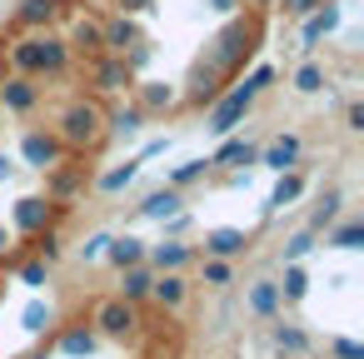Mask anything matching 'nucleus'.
<instances>
[{
  "label": "nucleus",
  "mask_w": 364,
  "mask_h": 359,
  "mask_svg": "<svg viewBox=\"0 0 364 359\" xmlns=\"http://www.w3.org/2000/svg\"><path fill=\"white\" fill-rule=\"evenodd\" d=\"M70 65V45L50 31H31L26 41L11 45V70L16 75H60Z\"/></svg>",
  "instance_id": "f257e3e1"
},
{
  "label": "nucleus",
  "mask_w": 364,
  "mask_h": 359,
  "mask_svg": "<svg viewBox=\"0 0 364 359\" xmlns=\"http://www.w3.org/2000/svg\"><path fill=\"white\" fill-rule=\"evenodd\" d=\"M255 41H259V31H255V21L235 11V16L225 21V31L215 36V45H210V65H215L220 75H235V70H240V65H245V60H250V55L259 50Z\"/></svg>",
  "instance_id": "f03ea898"
},
{
  "label": "nucleus",
  "mask_w": 364,
  "mask_h": 359,
  "mask_svg": "<svg viewBox=\"0 0 364 359\" xmlns=\"http://www.w3.org/2000/svg\"><path fill=\"white\" fill-rule=\"evenodd\" d=\"M55 135H60L65 150H90V145H100V135H105V115H100V105L85 100V95H75V100L60 110Z\"/></svg>",
  "instance_id": "7ed1b4c3"
},
{
  "label": "nucleus",
  "mask_w": 364,
  "mask_h": 359,
  "mask_svg": "<svg viewBox=\"0 0 364 359\" xmlns=\"http://www.w3.org/2000/svg\"><path fill=\"white\" fill-rule=\"evenodd\" d=\"M255 100H259V95H255V90H250L245 80H240V85H230V90H220V95H215V100L205 105V130H210L215 140L235 135V130L245 125V115L255 110Z\"/></svg>",
  "instance_id": "20e7f679"
},
{
  "label": "nucleus",
  "mask_w": 364,
  "mask_h": 359,
  "mask_svg": "<svg viewBox=\"0 0 364 359\" xmlns=\"http://www.w3.org/2000/svg\"><path fill=\"white\" fill-rule=\"evenodd\" d=\"M55 225V200L50 195H21L16 205H11V230L16 235H41V230H50Z\"/></svg>",
  "instance_id": "39448f33"
},
{
  "label": "nucleus",
  "mask_w": 364,
  "mask_h": 359,
  "mask_svg": "<svg viewBox=\"0 0 364 359\" xmlns=\"http://www.w3.org/2000/svg\"><path fill=\"white\" fill-rule=\"evenodd\" d=\"M90 80H95V90H100V95H120V90H130V85H135V70H130L120 55L100 50V55H90Z\"/></svg>",
  "instance_id": "423d86ee"
},
{
  "label": "nucleus",
  "mask_w": 364,
  "mask_h": 359,
  "mask_svg": "<svg viewBox=\"0 0 364 359\" xmlns=\"http://www.w3.org/2000/svg\"><path fill=\"white\" fill-rule=\"evenodd\" d=\"M21 160H26L31 170H50V165L65 160V145H60L55 130H26V135H21Z\"/></svg>",
  "instance_id": "0eeeda50"
},
{
  "label": "nucleus",
  "mask_w": 364,
  "mask_h": 359,
  "mask_svg": "<svg viewBox=\"0 0 364 359\" xmlns=\"http://www.w3.org/2000/svg\"><path fill=\"white\" fill-rule=\"evenodd\" d=\"M90 329H95V334H110V339H125V334L135 329V304H125L120 294L100 299V304H95V319H90Z\"/></svg>",
  "instance_id": "6e6552de"
},
{
  "label": "nucleus",
  "mask_w": 364,
  "mask_h": 359,
  "mask_svg": "<svg viewBox=\"0 0 364 359\" xmlns=\"http://www.w3.org/2000/svg\"><path fill=\"white\" fill-rule=\"evenodd\" d=\"M41 105V85H36V75H6L0 80V110L6 115H31Z\"/></svg>",
  "instance_id": "1a4fd4ad"
},
{
  "label": "nucleus",
  "mask_w": 364,
  "mask_h": 359,
  "mask_svg": "<svg viewBox=\"0 0 364 359\" xmlns=\"http://www.w3.org/2000/svg\"><path fill=\"white\" fill-rule=\"evenodd\" d=\"M250 250V230H240V225H215V230H205V245H200V254H210V259H240Z\"/></svg>",
  "instance_id": "9d476101"
},
{
  "label": "nucleus",
  "mask_w": 364,
  "mask_h": 359,
  "mask_svg": "<svg viewBox=\"0 0 364 359\" xmlns=\"http://www.w3.org/2000/svg\"><path fill=\"white\" fill-rule=\"evenodd\" d=\"M250 165H259V145L245 135H225L220 150L210 155V170H250Z\"/></svg>",
  "instance_id": "9b49d317"
},
{
  "label": "nucleus",
  "mask_w": 364,
  "mask_h": 359,
  "mask_svg": "<svg viewBox=\"0 0 364 359\" xmlns=\"http://www.w3.org/2000/svg\"><path fill=\"white\" fill-rule=\"evenodd\" d=\"M195 259V245H185V240H160V245H145V264L155 269V274H165V269H175V274H185V264Z\"/></svg>",
  "instance_id": "f8f14e48"
},
{
  "label": "nucleus",
  "mask_w": 364,
  "mask_h": 359,
  "mask_svg": "<svg viewBox=\"0 0 364 359\" xmlns=\"http://www.w3.org/2000/svg\"><path fill=\"white\" fill-rule=\"evenodd\" d=\"M299 135H274L269 145H259V165L264 170H274V175H284V170H299Z\"/></svg>",
  "instance_id": "ddd939ff"
},
{
  "label": "nucleus",
  "mask_w": 364,
  "mask_h": 359,
  "mask_svg": "<svg viewBox=\"0 0 364 359\" xmlns=\"http://www.w3.org/2000/svg\"><path fill=\"white\" fill-rule=\"evenodd\" d=\"M185 210V190H175V185H160V190H150L145 200H140V220H175Z\"/></svg>",
  "instance_id": "4468645a"
},
{
  "label": "nucleus",
  "mask_w": 364,
  "mask_h": 359,
  "mask_svg": "<svg viewBox=\"0 0 364 359\" xmlns=\"http://www.w3.org/2000/svg\"><path fill=\"white\" fill-rule=\"evenodd\" d=\"M299 21H304V50H314L324 36L339 31V6H334V0H324V6H314V11L299 16Z\"/></svg>",
  "instance_id": "2eb2a0df"
},
{
  "label": "nucleus",
  "mask_w": 364,
  "mask_h": 359,
  "mask_svg": "<svg viewBox=\"0 0 364 359\" xmlns=\"http://www.w3.org/2000/svg\"><path fill=\"white\" fill-rule=\"evenodd\" d=\"M150 284H155V269L140 259V264H125V269H120V289H115V294H120L125 304H145V299H150Z\"/></svg>",
  "instance_id": "dca6fc26"
},
{
  "label": "nucleus",
  "mask_w": 364,
  "mask_h": 359,
  "mask_svg": "<svg viewBox=\"0 0 364 359\" xmlns=\"http://www.w3.org/2000/svg\"><path fill=\"white\" fill-rule=\"evenodd\" d=\"M130 90H135V105H140L145 115H160V110H170V105L180 100L170 80H140V85H130Z\"/></svg>",
  "instance_id": "f3484780"
},
{
  "label": "nucleus",
  "mask_w": 364,
  "mask_h": 359,
  "mask_svg": "<svg viewBox=\"0 0 364 359\" xmlns=\"http://www.w3.org/2000/svg\"><path fill=\"white\" fill-rule=\"evenodd\" d=\"M245 304H250V314H259V319H274V314L284 309V299H279V284H274V279H250Z\"/></svg>",
  "instance_id": "a211bd4d"
},
{
  "label": "nucleus",
  "mask_w": 364,
  "mask_h": 359,
  "mask_svg": "<svg viewBox=\"0 0 364 359\" xmlns=\"http://www.w3.org/2000/svg\"><path fill=\"white\" fill-rule=\"evenodd\" d=\"M55 349H60L65 359H90V354L100 349V334H95L90 324H75V329H60Z\"/></svg>",
  "instance_id": "6ab92c4d"
},
{
  "label": "nucleus",
  "mask_w": 364,
  "mask_h": 359,
  "mask_svg": "<svg viewBox=\"0 0 364 359\" xmlns=\"http://www.w3.org/2000/svg\"><path fill=\"white\" fill-rule=\"evenodd\" d=\"M46 175H50V185H46L50 200H70V195L85 185V165H65V160H60V165H50Z\"/></svg>",
  "instance_id": "aec40b11"
},
{
  "label": "nucleus",
  "mask_w": 364,
  "mask_h": 359,
  "mask_svg": "<svg viewBox=\"0 0 364 359\" xmlns=\"http://www.w3.org/2000/svg\"><path fill=\"white\" fill-rule=\"evenodd\" d=\"M324 245L329 250H364V220L359 215H344L324 230Z\"/></svg>",
  "instance_id": "412c9836"
},
{
  "label": "nucleus",
  "mask_w": 364,
  "mask_h": 359,
  "mask_svg": "<svg viewBox=\"0 0 364 359\" xmlns=\"http://www.w3.org/2000/svg\"><path fill=\"white\" fill-rule=\"evenodd\" d=\"M185 294H190V279H185V274H175V269L155 274V284H150V299H155V304H165V309H180V304H185Z\"/></svg>",
  "instance_id": "4be33fe9"
},
{
  "label": "nucleus",
  "mask_w": 364,
  "mask_h": 359,
  "mask_svg": "<svg viewBox=\"0 0 364 359\" xmlns=\"http://www.w3.org/2000/svg\"><path fill=\"white\" fill-rule=\"evenodd\" d=\"M55 16H60V0H21L16 6V26L26 31H46Z\"/></svg>",
  "instance_id": "5701e85b"
},
{
  "label": "nucleus",
  "mask_w": 364,
  "mask_h": 359,
  "mask_svg": "<svg viewBox=\"0 0 364 359\" xmlns=\"http://www.w3.org/2000/svg\"><path fill=\"white\" fill-rule=\"evenodd\" d=\"M140 165H145L140 155H130V160L110 165V170L95 180V190H100V195H120V190H130V185H135V175H140Z\"/></svg>",
  "instance_id": "b1692460"
},
{
  "label": "nucleus",
  "mask_w": 364,
  "mask_h": 359,
  "mask_svg": "<svg viewBox=\"0 0 364 359\" xmlns=\"http://www.w3.org/2000/svg\"><path fill=\"white\" fill-rule=\"evenodd\" d=\"M299 195H304V175H299V170H284V175H279V185H274V190H269V200H264V215L289 210Z\"/></svg>",
  "instance_id": "393cba45"
},
{
  "label": "nucleus",
  "mask_w": 364,
  "mask_h": 359,
  "mask_svg": "<svg viewBox=\"0 0 364 359\" xmlns=\"http://www.w3.org/2000/svg\"><path fill=\"white\" fill-rule=\"evenodd\" d=\"M105 259H110L115 269H125V264H140V259H145V240H140V235H110V245H105Z\"/></svg>",
  "instance_id": "a878e982"
},
{
  "label": "nucleus",
  "mask_w": 364,
  "mask_h": 359,
  "mask_svg": "<svg viewBox=\"0 0 364 359\" xmlns=\"http://www.w3.org/2000/svg\"><path fill=\"white\" fill-rule=\"evenodd\" d=\"M65 45H70V50H80V55H100V50H105V31H100L95 21H85V16H80Z\"/></svg>",
  "instance_id": "bb28decb"
},
{
  "label": "nucleus",
  "mask_w": 364,
  "mask_h": 359,
  "mask_svg": "<svg viewBox=\"0 0 364 359\" xmlns=\"http://www.w3.org/2000/svg\"><path fill=\"white\" fill-rule=\"evenodd\" d=\"M21 329H26V334H50V329H55V304H50V299H31V304L21 309Z\"/></svg>",
  "instance_id": "cd10ccee"
},
{
  "label": "nucleus",
  "mask_w": 364,
  "mask_h": 359,
  "mask_svg": "<svg viewBox=\"0 0 364 359\" xmlns=\"http://www.w3.org/2000/svg\"><path fill=\"white\" fill-rule=\"evenodd\" d=\"M100 31H105V50H110V55H120L125 45H135V41H140L135 16H115V21H110V26H100Z\"/></svg>",
  "instance_id": "c85d7f7f"
},
{
  "label": "nucleus",
  "mask_w": 364,
  "mask_h": 359,
  "mask_svg": "<svg viewBox=\"0 0 364 359\" xmlns=\"http://www.w3.org/2000/svg\"><path fill=\"white\" fill-rule=\"evenodd\" d=\"M339 215H344V195H339V190H324V195H319V205H314V215H309V230H314V235H324Z\"/></svg>",
  "instance_id": "c756f323"
},
{
  "label": "nucleus",
  "mask_w": 364,
  "mask_h": 359,
  "mask_svg": "<svg viewBox=\"0 0 364 359\" xmlns=\"http://www.w3.org/2000/svg\"><path fill=\"white\" fill-rule=\"evenodd\" d=\"M279 284V299L284 304H299L304 294H309V274H304V264L294 259V264H284V279H274Z\"/></svg>",
  "instance_id": "7c9ffc66"
},
{
  "label": "nucleus",
  "mask_w": 364,
  "mask_h": 359,
  "mask_svg": "<svg viewBox=\"0 0 364 359\" xmlns=\"http://www.w3.org/2000/svg\"><path fill=\"white\" fill-rule=\"evenodd\" d=\"M105 125H110V135H115V140H130V135H140V125H145V110L130 100V105H125V110H115Z\"/></svg>",
  "instance_id": "2f4dec72"
},
{
  "label": "nucleus",
  "mask_w": 364,
  "mask_h": 359,
  "mask_svg": "<svg viewBox=\"0 0 364 359\" xmlns=\"http://www.w3.org/2000/svg\"><path fill=\"white\" fill-rule=\"evenodd\" d=\"M205 175H210V160H205V155H195V160H180V165H170L165 185L185 190V185H195V180H205Z\"/></svg>",
  "instance_id": "473e14b6"
},
{
  "label": "nucleus",
  "mask_w": 364,
  "mask_h": 359,
  "mask_svg": "<svg viewBox=\"0 0 364 359\" xmlns=\"http://www.w3.org/2000/svg\"><path fill=\"white\" fill-rule=\"evenodd\" d=\"M200 279H205L210 289L230 284V279H235V259H210V254H200Z\"/></svg>",
  "instance_id": "72a5a7b5"
},
{
  "label": "nucleus",
  "mask_w": 364,
  "mask_h": 359,
  "mask_svg": "<svg viewBox=\"0 0 364 359\" xmlns=\"http://www.w3.org/2000/svg\"><path fill=\"white\" fill-rule=\"evenodd\" d=\"M294 90H299V95H319V90H324V65H319V60H304V65L294 70Z\"/></svg>",
  "instance_id": "f704fd0d"
},
{
  "label": "nucleus",
  "mask_w": 364,
  "mask_h": 359,
  "mask_svg": "<svg viewBox=\"0 0 364 359\" xmlns=\"http://www.w3.org/2000/svg\"><path fill=\"white\" fill-rule=\"evenodd\" d=\"M314 245H319V235L304 225V230H294L289 240H284V264H294V259H304V254H314Z\"/></svg>",
  "instance_id": "c9c22d12"
},
{
  "label": "nucleus",
  "mask_w": 364,
  "mask_h": 359,
  "mask_svg": "<svg viewBox=\"0 0 364 359\" xmlns=\"http://www.w3.org/2000/svg\"><path fill=\"white\" fill-rule=\"evenodd\" d=\"M274 344H279L284 354H304V349H309V334H304L299 324H274Z\"/></svg>",
  "instance_id": "e433bc0d"
},
{
  "label": "nucleus",
  "mask_w": 364,
  "mask_h": 359,
  "mask_svg": "<svg viewBox=\"0 0 364 359\" xmlns=\"http://www.w3.org/2000/svg\"><path fill=\"white\" fill-rule=\"evenodd\" d=\"M31 240H36V254H41L46 264H55V259H60V235H55V225H50V230H41V235H31Z\"/></svg>",
  "instance_id": "4c0bfd02"
},
{
  "label": "nucleus",
  "mask_w": 364,
  "mask_h": 359,
  "mask_svg": "<svg viewBox=\"0 0 364 359\" xmlns=\"http://www.w3.org/2000/svg\"><path fill=\"white\" fill-rule=\"evenodd\" d=\"M46 279H50V264H46V259H41V254H36V259H26V264H21V284H26V289H41V284H46Z\"/></svg>",
  "instance_id": "58836bf2"
},
{
  "label": "nucleus",
  "mask_w": 364,
  "mask_h": 359,
  "mask_svg": "<svg viewBox=\"0 0 364 359\" xmlns=\"http://www.w3.org/2000/svg\"><path fill=\"white\" fill-rule=\"evenodd\" d=\"M105 245H110V230H100V235H90V240L80 245V259H85V264H95V259H105Z\"/></svg>",
  "instance_id": "ea45409f"
},
{
  "label": "nucleus",
  "mask_w": 364,
  "mask_h": 359,
  "mask_svg": "<svg viewBox=\"0 0 364 359\" xmlns=\"http://www.w3.org/2000/svg\"><path fill=\"white\" fill-rule=\"evenodd\" d=\"M245 85H250V90H255V95H264V90H269V85H274V65H255V70H250V75H245Z\"/></svg>",
  "instance_id": "a19ab883"
},
{
  "label": "nucleus",
  "mask_w": 364,
  "mask_h": 359,
  "mask_svg": "<svg viewBox=\"0 0 364 359\" xmlns=\"http://www.w3.org/2000/svg\"><path fill=\"white\" fill-rule=\"evenodd\" d=\"M329 349H334V359H364V344L359 339H334Z\"/></svg>",
  "instance_id": "79ce46f5"
},
{
  "label": "nucleus",
  "mask_w": 364,
  "mask_h": 359,
  "mask_svg": "<svg viewBox=\"0 0 364 359\" xmlns=\"http://www.w3.org/2000/svg\"><path fill=\"white\" fill-rule=\"evenodd\" d=\"M150 0H115V16H150Z\"/></svg>",
  "instance_id": "37998d69"
},
{
  "label": "nucleus",
  "mask_w": 364,
  "mask_h": 359,
  "mask_svg": "<svg viewBox=\"0 0 364 359\" xmlns=\"http://www.w3.org/2000/svg\"><path fill=\"white\" fill-rule=\"evenodd\" d=\"M344 125H349V130H354V135H359V130H364V105H359V100H354V105H349V110H344Z\"/></svg>",
  "instance_id": "c03bdc74"
},
{
  "label": "nucleus",
  "mask_w": 364,
  "mask_h": 359,
  "mask_svg": "<svg viewBox=\"0 0 364 359\" xmlns=\"http://www.w3.org/2000/svg\"><path fill=\"white\" fill-rule=\"evenodd\" d=\"M314 6H324V0H284V11H289V16H309Z\"/></svg>",
  "instance_id": "a18cd8bd"
},
{
  "label": "nucleus",
  "mask_w": 364,
  "mask_h": 359,
  "mask_svg": "<svg viewBox=\"0 0 364 359\" xmlns=\"http://www.w3.org/2000/svg\"><path fill=\"white\" fill-rule=\"evenodd\" d=\"M205 6H210V11H220V16H235L245 0H205Z\"/></svg>",
  "instance_id": "49530a36"
},
{
  "label": "nucleus",
  "mask_w": 364,
  "mask_h": 359,
  "mask_svg": "<svg viewBox=\"0 0 364 359\" xmlns=\"http://www.w3.org/2000/svg\"><path fill=\"white\" fill-rule=\"evenodd\" d=\"M165 150H170V135H165V140H150V145L140 150V160H150V155H165Z\"/></svg>",
  "instance_id": "de8ad7c7"
},
{
  "label": "nucleus",
  "mask_w": 364,
  "mask_h": 359,
  "mask_svg": "<svg viewBox=\"0 0 364 359\" xmlns=\"http://www.w3.org/2000/svg\"><path fill=\"white\" fill-rule=\"evenodd\" d=\"M6 180H16V160H11L6 150H0V185H6Z\"/></svg>",
  "instance_id": "09e8293b"
},
{
  "label": "nucleus",
  "mask_w": 364,
  "mask_h": 359,
  "mask_svg": "<svg viewBox=\"0 0 364 359\" xmlns=\"http://www.w3.org/2000/svg\"><path fill=\"white\" fill-rule=\"evenodd\" d=\"M6 250H11V230H6V225H0V254H6Z\"/></svg>",
  "instance_id": "8fccbe9b"
},
{
  "label": "nucleus",
  "mask_w": 364,
  "mask_h": 359,
  "mask_svg": "<svg viewBox=\"0 0 364 359\" xmlns=\"http://www.w3.org/2000/svg\"><path fill=\"white\" fill-rule=\"evenodd\" d=\"M0 125H6V110H0Z\"/></svg>",
  "instance_id": "3c124183"
}]
</instances>
